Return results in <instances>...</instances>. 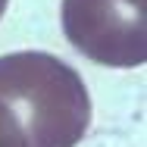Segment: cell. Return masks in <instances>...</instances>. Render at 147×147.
I'll list each match as a JSON object with an SVG mask.
<instances>
[{"mask_svg":"<svg viewBox=\"0 0 147 147\" xmlns=\"http://www.w3.org/2000/svg\"><path fill=\"white\" fill-rule=\"evenodd\" d=\"M66 41L88 59L135 69L147 59V0H63Z\"/></svg>","mask_w":147,"mask_h":147,"instance_id":"obj_2","label":"cell"},{"mask_svg":"<svg viewBox=\"0 0 147 147\" xmlns=\"http://www.w3.org/2000/svg\"><path fill=\"white\" fill-rule=\"evenodd\" d=\"M6 3H9V0H0V16L6 13Z\"/></svg>","mask_w":147,"mask_h":147,"instance_id":"obj_4","label":"cell"},{"mask_svg":"<svg viewBox=\"0 0 147 147\" xmlns=\"http://www.w3.org/2000/svg\"><path fill=\"white\" fill-rule=\"evenodd\" d=\"M0 97L16 113L28 147H75L91 125V94L82 75L53 53L0 57Z\"/></svg>","mask_w":147,"mask_h":147,"instance_id":"obj_1","label":"cell"},{"mask_svg":"<svg viewBox=\"0 0 147 147\" xmlns=\"http://www.w3.org/2000/svg\"><path fill=\"white\" fill-rule=\"evenodd\" d=\"M0 147H28L19 119H16V113L9 110V103L3 97H0Z\"/></svg>","mask_w":147,"mask_h":147,"instance_id":"obj_3","label":"cell"}]
</instances>
